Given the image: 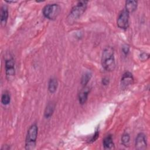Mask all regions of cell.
Returning <instances> with one entry per match:
<instances>
[{
  "label": "cell",
  "mask_w": 150,
  "mask_h": 150,
  "mask_svg": "<svg viewBox=\"0 0 150 150\" xmlns=\"http://www.w3.org/2000/svg\"><path fill=\"white\" fill-rule=\"evenodd\" d=\"M101 64L103 68L108 71H113L115 67L114 49L108 46L105 47L102 53Z\"/></svg>",
  "instance_id": "obj_1"
},
{
  "label": "cell",
  "mask_w": 150,
  "mask_h": 150,
  "mask_svg": "<svg viewBox=\"0 0 150 150\" xmlns=\"http://www.w3.org/2000/svg\"><path fill=\"white\" fill-rule=\"evenodd\" d=\"M38 128L36 124H32L28 130L26 140L25 149L27 150H32L35 149L36 146V142L38 137Z\"/></svg>",
  "instance_id": "obj_2"
},
{
  "label": "cell",
  "mask_w": 150,
  "mask_h": 150,
  "mask_svg": "<svg viewBox=\"0 0 150 150\" xmlns=\"http://www.w3.org/2000/svg\"><path fill=\"white\" fill-rule=\"evenodd\" d=\"M60 12V8L57 4H49L43 9L44 16L50 20L55 19Z\"/></svg>",
  "instance_id": "obj_3"
},
{
  "label": "cell",
  "mask_w": 150,
  "mask_h": 150,
  "mask_svg": "<svg viewBox=\"0 0 150 150\" xmlns=\"http://www.w3.org/2000/svg\"><path fill=\"white\" fill-rule=\"evenodd\" d=\"M87 4V1L79 2L77 4L71 9L69 15L70 19H76L79 18L85 11Z\"/></svg>",
  "instance_id": "obj_4"
},
{
  "label": "cell",
  "mask_w": 150,
  "mask_h": 150,
  "mask_svg": "<svg viewBox=\"0 0 150 150\" xmlns=\"http://www.w3.org/2000/svg\"><path fill=\"white\" fill-rule=\"evenodd\" d=\"M129 13L125 10H123L119 15L117 23L118 26L122 29H126L129 26Z\"/></svg>",
  "instance_id": "obj_5"
},
{
  "label": "cell",
  "mask_w": 150,
  "mask_h": 150,
  "mask_svg": "<svg viewBox=\"0 0 150 150\" xmlns=\"http://www.w3.org/2000/svg\"><path fill=\"white\" fill-rule=\"evenodd\" d=\"M135 148L139 150H142L146 148V139L144 134L139 133L137 135L135 139Z\"/></svg>",
  "instance_id": "obj_6"
},
{
  "label": "cell",
  "mask_w": 150,
  "mask_h": 150,
  "mask_svg": "<svg viewBox=\"0 0 150 150\" xmlns=\"http://www.w3.org/2000/svg\"><path fill=\"white\" fill-rule=\"evenodd\" d=\"M5 72L9 80L15 76V63L13 59H8L5 62Z\"/></svg>",
  "instance_id": "obj_7"
},
{
  "label": "cell",
  "mask_w": 150,
  "mask_h": 150,
  "mask_svg": "<svg viewBox=\"0 0 150 150\" xmlns=\"http://www.w3.org/2000/svg\"><path fill=\"white\" fill-rule=\"evenodd\" d=\"M134 82V77L130 72H125L122 76L121 80V84L122 87H128L129 85H131Z\"/></svg>",
  "instance_id": "obj_8"
},
{
  "label": "cell",
  "mask_w": 150,
  "mask_h": 150,
  "mask_svg": "<svg viewBox=\"0 0 150 150\" xmlns=\"http://www.w3.org/2000/svg\"><path fill=\"white\" fill-rule=\"evenodd\" d=\"M89 88L88 87H84L79 94V101L80 104H84L88 98V95L89 93Z\"/></svg>",
  "instance_id": "obj_9"
},
{
  "label": "cell",
  "mask_w": 150,
  "mask_h": 150,
  "mask_svg": "<svg viewBox=\"0 0 150 150\" xmlns=\"http://www.w3.org/2000/svg\"><path fill=\"white\" fill-rule=\"evenodd\" d=\"M103 146L106 149H112L114 148V144L113 142V139L112 135H107L103 140Z\"/></svg>",
  "instance_id": "obj_10"
},
{
  "label": "cell",
  "mask_w": 150,
  "mask_h": 150,
  "mask_svg": "<svg viewBox=\"0 0 150 150\" xmlns=\"http://www.w3.org/2000/svg\"><path fill=\"white\" fill-rule=\"evenodd\" d=\"M138 2L136 1H127L125 2V11L129 13L134 12L137 8Z\"/></svg>",
  "instance_id": "obj_11"
},
{
  "label": "cell",
  "mask_w": 150,
  "mask_h": 150,
  "mask_svg": "<svg viewBox=\"0 0 150 150\" xmlns=\"http://www.w3.org/2000/svg\"><path fill=\"white\" fill-rule=\"evenodd\" d=\"M8 18V8L3 5L1 9V23L2 25H5Z\"/></svg>",
  "instance_id": "obj_12"
},
{
  "label": "cell",
  "mask_w": 150,
  "mask_h": 150,
  "mask_svg": "<svg viewBox=\"0 0 150 150\" xmlns=\"http://www.w3.org/2000/svg\"><path fill=\"white\" fill-rule=\"evenodd\" d=\"M57 86H58V83L56 79L52 78L50 79L48 84V90L49 92L51 93H54L57 90Z\"/></svg>",
  "instance_id": "obj_13"
},
{
  "label": "cell",
  "mask_w": 150,
  "mask_h": 150,
  "mask_svg": "<svg viewBox=\"0 0 150 150\" xmlns=\"http://www.w3.org/2000/svg\"><path fill=\"white\" fill-rule=\"evenodd\" d=\"M54 104L52 103H49L47 105V106L45 108V113H44L45 117L46 118H50L52 115V114L53 113V111H54Z\"/></svg>",
  "instance_id": "obj_14"
},
{
  "label": "cell",
  "mask_w": 150,
  "mask_h": 150,
  "mask_svg": "<svg viewBox=\"0 0 150 150\" xmlns=\"http://www.w3.org/2000/svg\"><path fill=\"white\" fill-rule=\"evenodd\" d=\"M130 141V136L128 133H124L121 137V143L125 146H128Z\"/></svg>",
  "instance_id": "obj_15"
},
{
  "label": "cell",
  "mask_w": 150,
  "mask_h": 150,
  "mask_svg": "<svg viewBox=\"0 0 150 150\" xmlns=\"http://www.w3.org/2000/svg\"><path fill=\"white\" fill-rule=\"evenodd\" d=\"M91 74L90 73L87 72L84 73V74L82 76V78H81V84L85 86L89 81L90 79H91Z\"/></svg>",
  "instance_id": "obj_16"
},
{
  "label": "cell",
  "mask_w": 150,
  "mask_h": 150,
  "mask_svg": "<svg viewBox=\"0 0 150 150\" xmlns=\"http://www.w3.org/2000/svg\"><path fill=\"white\" fill-rule=\"evenodd\" d=\"M10 101H11V97L8 93H5L2 95L1 102L4 105H8L10 103Z\"/></svg>",
  "instance_id": "obj_17"
},
{
  "label": "cell",
  "mask_w": 150,
  "mask_h": 150,
  "mask_svg": "<svg viewBox=\"0 0 150 150\" xmlns=\"http://www.w3.org/2000/svg\"><path fill=\"white\" fill-rule=\"evenodd\" d=\"M139 57H140V60L144 62V61H146L149 57V54L146 53H142L140 55H139Z\"/></svg>",
  "instance_id": "obj_18"
},
{
  "label": "cell",
  "mask_w": 150,
  "mask_h": 150,
  "mask_svg": "<svg viewBox=\"0 0 150 150\" xmlns=\"http://www.w3.org/2000/svg\"><path fill=\"white\" fill-rule=\"evenodd\" d=\"M122 52L123 53L125 54V55H127L128 53H129V47L127 45H125L122 47Z\"/></svg>",
  "instance_id": "obj_19"
},
{
  "label": "cell",
  "mask_w": 150,
  "mask_h": 150,
  "mask_svg": "<svg viewBox=\"0 0 150 150\" xmlns=\"http://www.w3.org/2000/svg\"><path fill=\"white\" fill-rule=\"evenodd\" d=\"M98 135H99V132H98V131H96V132H95L94 135H93V137H92V138L91 139L90 142H93L95 141L98 138Z\"/></svg>",
  "instance_id": "obj_20"
},
{
  "label": "cell",
  "mask_w": 150,
  "mask_h": 150,
  "mask_svg": "<svg viewBox=\"0 0 150 150\" xmlns=\"http://www.w3.org/2000/svg\"><path fill=\"white\" fill-rule=\"evenodd\" d=\"M109 83V80L107 78H104L103 79V80H102V83L104 84V85H107Z\"/></svg>",
  "instance_id": "obj_21"
}]
</instances>
